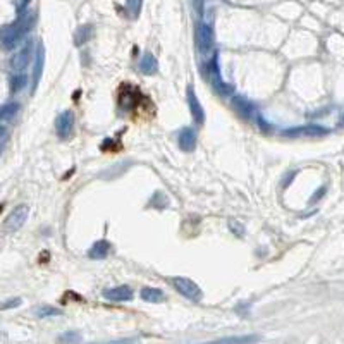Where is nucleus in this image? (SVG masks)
I'll return each instance as SVG.
<instances>
[{
	"mask_svg": "<svg viewBox=\"0 0 344 344\" xmlns=\"http://www.w3.org/2000/svg\"><path fill=\"white\" fill-rule=\"evenodd\" d=\"M74 126H76V116L72 110H64L57 119H55V131H57L59 138H69L71 133L74 131Z\"/></svg>",
	"mask_w": 344,
	"mask_h": 344,
	"instance_id": "obj_5",
	"label": "nucleus"
},
{
	"mask_svg": "<svg viewBox=\"0 0 344 344\" xmlns=\"http://www.w3.org/2000/svg\"><path fill=\"white\" fill-rule=\"evenodd\" d=\"M59 341L64 344H78L81 341V336L78 332H74V330H71V332H66V334H62V336H59Z\"/></svg>",
	"mask_w": 344,
	"mask_h": 344,
	"instance_id": "obj_22",
	"label": "nucleus"
},
{
	"mask_svg": "<svg viewBox=\"0 0 344 344\" xmlns=\"http://www.w3.org/2000/svg\"><path fill=\"white\" fill-rule=\"evenodd\" d=\"M342 124H344V117H342Z\"/></svg>",
	"mask_w": 344,
	"mask_h": 344,
	"instance_id": "obj_28",
	"label": "nucleus"
},
{
	"mask_svg": "<svg viewBox=\"0 0 344 344\" xmlns=\"http://www.w3.org/2000/svg\"><path fill=\"white\" fill-rule=\"evenodd\" d=\"M138 67L139 71L146 74V76H154V74L159 72V60L155 59V55L151 54V52H145V54L141 55V59H139Z\"/></svg>",
	"mask_w": 344,
	"mask_h": 344,
	"instance_id": "obj_13",
	"label": "nucleus"
},
{
	"mask_svg": "<svg viewBox=\"0 0 344 344\" xmlns=\"http://www.w3.org/2000/svg\"><path fill=\"white\" fill-rule=\"evenodd\" d=\"M133 296L134 293L129 286H116L103 291V298H107L108 301H129L133 299Z\"/></svg>",
	"mask_w": 344,
	"mask_h": 344,
	"instance_id": "obj_9",
	"label": "nucleus"
},
{
	"mask_svg": "<svg viewBox=\"0 0 344 344\" xmlns=\"http://www.w3.org/2000/svg\"><path fill=\"white\" fill-rule=\"evenodd\" d=\"M172 284L177 289V293L182 294L184 298H188L189 301H200V299L203 298V293H202V289H200V286L188 277H174Z\"/></svg>",
	"mask_w": 344,
	"mask_h": 344,
	"instance_id": "obj_3",
	"label": "nucleus"
},
{
	"mask_svg": "<svg viewBox=\"0 0 344 344\" xmlns=\"http://www.w3.org/2000/svg\"><path fill=\"white\" fill-rule=\"evenodd\" d=\"M110 243L107 241V239H100V241H95L93 246L88 250V256L93 260H102L105 258V256H108V253H110Z\"/></svg>",
	"mask_w": 344,
	"mask_h": 344,
	"instance_id": "obj_14",
	"label": "nucleus"
},
{
	"mask_svg": "<svg viewBox=\"0 0 344 344\" xmlns=\"http://www.w3.org/2000/svg\"><path fill=\"white\" fill-rule=\"evenodd\" d=\"M21 303H23V299H21V298H11V299H7V301H4L2 304H0V310H11V308H17Z\"/></svg>",
	"mask_w": 344,
	"mask_h": 344,
	"instance_id": "obj_23",
	"label": "nucleus"
},
{
	"mask_svg": "<svg viewBox=\"0 0 344 344\" xmlns=\"http://www.w3.org/2000/svg\"><path fill=\"white\" fill-rule=\"evenodd\" d=\"M139 296H141L143 301H148V303H162L165 299L164 291L157 289V287H143Z\"/></svg>",
	"mask_w": 344,
	"mask_h": 344,
	"instance_id": "obj_16",
	"label": "nucleus"
},
{
	"mask_svg": "<svg viewBox=\"0 0 344 344\" xmlns=\"http://www.w3.org/2000/svg\"><path fill=\"white\" fill-rule=\"evenodd\" d=\"M29 215V208L28 205H17L16 208H12V212L7 215V219L4 220V229L6 231H17L24 225V222L28 220Z\"/></svg>",
	"mask_w": 344,
	"mask_h": 344,
	"instance_id": "obj_4",
	"label": "nucleus"
},
{
	"mask_svg": "<svg viewBox=\"0 0 344 344\" xmlns=\"http://www.w3.org/2000/svg\"><path fill=\"white\" fill-rule=\"evenodd\" d=\"M4 133H6V128H4V126L0 124V136H4Z\"/></svg>",
	"mask_w": 344,
	"mask_h": 344,
	"instance_id": "obj_27",
	"label": "nucleus"
},
{
	"mask_svg": "<svg viewBox=\"0 0 344 344\" xmlns=\"http://www.w3.org/2000/svg\"><path fill=\"white\" fill-rule=\"evenodd\" d=\"M141 6H143V0H126V9H128L131 17H136L139 14Z\"/></svg>",
	"mask_w": 344,
	"mask_h": 344,
	"instance_id": "obj_21",
	"label": "nucleus"
},
{
	"mask_svg": "<svg viewBox=\"0 0 344 344\" xmlns=\"http://www.w3.org/2000/svg\"><path fill=\"white\" fill-rule=\"evenodd\" d=\"M43 67H45V49H43V45L40 43L36 49V54H34V66H33V85H31V90L34 91L38 86V83H40V78H42V72H43Z\"/></svg>",
	"mask_w": 344,
	"mask_h": 344,
	"instance_id": "obj_12",
	"label": "nucleus"
},
{
	"mask_svg": "<svg viewBox=\"0 0 344 344\" xmlns=\"http://www.w3.org/2000/svg\"><path fill=\"white\" fill-rule=\"evenodd\" d=\"M262 341V337L256 334H245V336H231V337H220L213 341L198 342V344H256Z\"/></svg>",
	"mask_w": 344,
	"mask_h": 344,
	"instance_id": "obj_8",
	"label": "nucleus"
},
{
	"mask_svg": "<svg viewBox=\"0 0 344 344\" xmlns=\"http://www.w3.org/2000/svg\"><path fill=\"white\" fill-rule=\"evenodd\" d=\"M324 193H325V186H322L319 193H315V195H313V197L310 198V202H315V200H319V198H320V197H322V195H324Z\"/></svg>",
	"mask_w": 344,
	"mask_h": 344,
	"instance_id": "obj_25",
	"label": "nucleus"
},
{
	"mask_svg": "<svg viewBox=\"0 0 344 344\" xmlns=\"http://www.w3.org/2000/svg\"><path fill=\"white\" fill-rule=\"evenodd\" d=\"M28 2H29V0H23V2H21V6H19V11H21V9H23V7L28 6Z\"/></svg>",
	"mask_w": 344,
	"mask_h": 344,
	"instance_id": "obj_26",
	"label": "nucleus"
},
{
	"mask_svg": "<svg viewBox=\"0 0 344 344\" xmlns=\"http://www.w3.org/2000/svg\"><path fill=\"white\" fill-rule=\"evenodd\" d=\"M197 45L200 55L205 62L215 57V38H213V29L210 24L200 23L197 26Z\"/></svg>",
	"mask_w": 344,
	"mask_h": 344,
	"instance_id": "obj_2",
	"label": "nucleus"
},
{
	"mask_svg": "<svg viewBox=\"0 0 344 344\" xmlns=\"http://www.w3.org/2000/svg\"><path fill=\"white\" fill-rule=\"evenodd\" d=\"M188 107H189V112H191V116H193L195 123L203 124V121H205V112H203L202 103H200V100L197 98V95H195L193 86H188Z\"/></svg>",
	"mask_w": 344,
	"mask_h": 344,
	"instance_id": "obj_10",
	"label": "nucleus"
},
{
	"mask_svg": "<svg viewBox=\"0 0 344 344\" xmlns=\"http://www.w3.org/2000/svg\"><path fill=\"white\" fill-rule=\"evenodd\" d=\"M233 105L236 107L245 117H255V114H256L253 103H250L246 98H243V97H234L233 98Z\"/></svg>",
	"mask_w": 344,
	"mask_h": 344,
	"instance_id": "obj_17",
	"label": "nucleus"
},
{
	"mask_svg": "<svg viewBox=\"0 0 344 344\" xmlns=\"http://www.w3.org/2000/svg\"><path fill=\"white\" fill-rule=\"evenodd\" d=\"M93 36V26L91 24H83L76 29L74 33V45L76 47H83L85 43H88Z\"/></svg>",
	"mask_w": 344,
	"mask_h": 344,
	"instance_id": "obj_15",
	"label": "nucleus"
},
{
	"mask_svg": "<svg viewBox=\"0 0 344 344\" xmlns=\"http://www.w3.org/2000/svg\"><path fill=\"white\" fill-rule=\"evenodd\" d=\"M34 19H36V16H34L33 12H29V14L19 17L14 24L4 28L2 31H0V45H2V49L4 50L16 49L17 43L24 38V34L33 28Z\"/></svg>",
	"mask_w": 344,
	"mask_h": 344,
	"instance_id": "obj_1",
	"label": "nucleus"
},
{
	"mask_svg": "<svg viewBox=\"0 0 344 344\" xmlns=\"http://www.w3.org/2000/svg\"><path fill=\"white\" fill-rule=\"evenodd\" d=\"M197 139L198 134L193 128H182L179 134H177V143H179L181 150L184 151H193L197 146Z\"/></svg>",
	"mask_w": 344,
	"mask_h": 344,
	"instance_id": "obj_11",
	"label": "nucleus"
},
{
	"mask_svg": "<svg viewBox=\"0 0 344 344\" xmlns=\"http://www.w3.org/2000/svg\"><path fill=\"white\" fill-rule=\"evenodd\" d=\"M95 344H139V339H136V337H124V339H114V341L95 342Z\"/></svg>",
	"mask_w": 344,
	"mask_h": 344,
	"instance_id": "obj_24",
	"label": "nucleus"
},
{
	"mask_svg": "<svg viewBox=\"0 0 344 344\" xmlns=\"http://www.w3.org/2000/svg\"><path fill=\"white\" fill-rule=\"evenodd\" d=\"M19 102H7L4 105H0V121H11L14 119V116L19 112Z\"/></svg>",
	"mask_w": 344,
	"mask_h": 344,
	"instance_id": "obj_18",
	"label": "nucleus"
},
{
	"mask_svg": "<svg viewBox=\"0 0 344 344\" xmlns=\"http://www.w3.org/2000/svg\"><path fill=\"white\" fill-rule=\"evenodd\" d=\"M60 312L59 308H54V307H40V308H36L34 310V315L36 317H40V319H45V317H57L60 315Z\"/></svg>",
	"mask_w": 344,
	"mask_h": 344,
	"instance_id": "obj_20",
	"label": "nucleus"
},
{
	"mask_svg": "<svg viewBox=\"0 0 344 344\" xmlns=\"http://www.w3.org/2000/svg\"><path fill=\"white\" fill-rule=\"evenodd\" d=\"M31 57H33V42H26L23 49L17 50V54L11 59V67L16 72H23L29 66V62H31Z\"/></svg>",
	"mask_w": 344,
	"mask_h": 344,
	"instance_id": "obj_6",
	"label": "nucleus"
},
{
	"mask_svg": "<svg viewBox=\"0 0 344 344\" xmlns=\"http://www.w3.org/2000/svg\"><path fill=\"white\" fill-rule=\"evenodd\" d=\"M329 129L319 124H307V126H299V128H291L286 129L284 136H324L327 134Z\"/></svg>",
	"mask_w": 344,
	"mask_h": 344,
	"instance_id": "obj_7",
	"label": "nucleus"
},
{
	"mask_svg": "<svg viewBox=\"0 0 344 344\" xmlns=\"http://www.w3.org/2000/svg\"><path fill=\"white\" fill-rule=\"evenodd\" d=\"M28 85V76L24 72H16L14 76L11 78V91L12 93H17Z\"/></svg>",
	"mask_w": 344,
	"mask_h": 344,
	"instance_id": "obj_19",
	"label": "nucleus"
}]
</instances>
